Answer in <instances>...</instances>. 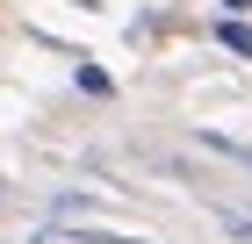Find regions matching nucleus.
<instances>
[{
	"label": "nucleus",
	"instance_id": "f257e3e1",
	"mask_svg": "<svg viewBox=\"0 0 252 244\" xmlns=\"http://www.w3.org/2000/svg\"><path fill=\"white\" fill-rule=\"evenodd\" d=\"M36 244H144V237H123V230H94V223H79V230H65V223H51Z\"/></svg>",
	"mask_w": 252,
	"mask_h": 244
},
{
	"label": "nucleus",
	"instance_id": "f03ea898",
	"mask_svg": "<svg viewBox=\"0 0 252 244\" xmlns=\"http://www.w3.org/2000/svg\"><path fill=\"white\" fill-rule=\"evenodd\" d=\"M202 144H209L216 158H231V165H245V172H252V144H238V136H223V130H202Z\"/></svg>",
	"mask_w": 252,
	"mask_h": 244
},
{
	"label": "nucleus",
	"instance_id": "7ed1b4c3",
	"mask_svg": "<svg viewBox=\"0 0 252 244\" xmlns=\"http://www.w3.org/2000/svg\"><path fill=\"white\" fill-rule=\"evenodd\" d=\"M216 43H223V51H231V57H252V29H245V22H216Z\"/></svg>",
	"mask_w": 252,
	"mask_h": 244
},
{
	"label": "nucleus",
	"instance_id": "20e7f679",
	"mask_svg": "<svg viewBox=\"0 0 252 244\" xmlns=\"http://www.w3.org/2000/svg\"><path fill=\"white\" fill-rule=\"evenodd\" d=\"M209 216H216V223H223V230H231V244H252V216H238L231 201H216Z\"/></svg>",
	"mask_w": 252,
	"mask_h": 244
},
{
	"label": "nucleus",
	"instance_id": "39448f33",
	"mask_svg": "<svg viewBox=\"0 0 252 244\" xmlns=\"http://www.w3.org/2000/svg\"><path fill=\"white\" fill-rule=\"evenodd\" d=\"M79 86H87V94H94V101H108V94H116V86H108V79H101L94 65H79Z\"/></svg>",
	"mask_w": 252,
	"mask_h": 244
},
{
	"label": "nucleus",
	"instance_id": "423d86ee",
	"mask_svg": "<svg viewBox=\"0 0 252 244\" xmlns=\"http://www.w3.org/2000/svg\"><path fill=\"white\" fill-rule=\"evenodd\" d=\"M223 7H231V15H245V7H252V0H223Z\"/></svg>",
	"mask_w": 252,
	"mask_h": 244
}]
</instances>
